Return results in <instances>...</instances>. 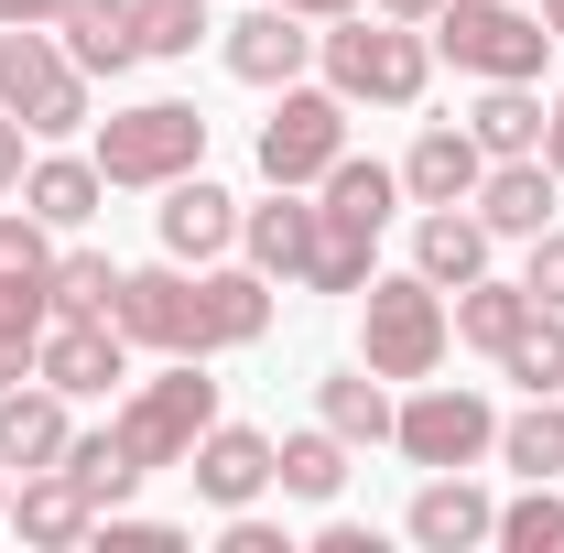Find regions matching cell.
<instances>
[{"instance_id":"6da1fadb","label":"cell","mask_w":564,"mask_h":553,"mask_svg":"<svg viewBox=\"0 0 564 553\" xmlns=\"http://www.w3.org/2000/svg\"><path fill=\"white\" fill-rule=\"evenodd\" d=\"M315 66L348 109H413L434 87V33L423 22H391V11H348L315 33Z\"/></svg>"},{"instance_id":"d4e9b609","label":"cell","mask_w":564,"mask_h":553,"mask_svg":"<svg viewBox=\"0 0 564 553\" xmlns=\"http://www.w3.org/2000/svg\"><path fill=\"white\" fill-rule=\"evenodd\" d=\"M467 131H478L489 163L543 152V87H532V76H489V87H478V109H467Z\"/></svg>"},{"instance_id":"277c9868","label":"cell","mask_w":564,"mask_h":553,"mask_svg":"<svg viewBox=\"0 0 564 553\" xmlns=\"http://www.w3.org/2000/svg\"><path fill=\"white\" fill-rule=\"evenodd\" d=\"M0 109L33 141L87 131V76H76L66 33H44V22H11V33H0Z\"/></svg>"},{"instance_id":"603a6c76","label":"cell","mask_w":564,"mask_h":553,"mask_svg":"<svg viewBox=\"0 0 564 553\" xmlns=\"http://www.w3.org/2000/svg\"><path fill=\"white\" fill-rule=\"evenodd\" d=\"M489 250H499V239L478 228V207H423V228H413V272L445 282V293L489 272Z\"/></svg>"},{"instance_id":"8992f818","label":"cell","mask_w":564,"mask_h":553,"mask_svg":"<svg viewBox=\"0 0 564 553\" xmlns=\"http://www.w3.org/2000/svg\"><path fill=\"white\" fill-rule=\"evenodd\" d=\"M217 423V380H207V358H163V380H141L131 402H120V445L141 456V478L152 467H185L196 456V434Z\"/></svg>"},{"instance_id":"8fae6325","label":"cell","mask_w":564,"mask_h":553,"mask_svg":"<svg viewBox=\"0 0 564 553\" xmlns=\"http://www.w3.org/2000/svg\"><path fill=\"white\" fill-rule=\"evenodd\" d=\"M152 228H163V261L207 272V261H228V250H239V196H228V185H207V163H196V174H174V185H163Z\"/></svg>"},{"instance_id":"ac0fdd59","label":"cell","mask_w":564,"mask_h":553,"mask_svg":"<svg viewBox=\"0 0 564 553\" xmlns=\"http://www.w3.org/2000/svg\"><path fill=\"white\" fill-rule=\"evenodd\" d=\"M196 337H207V358H228V347H261L272 337V272H196Z\"/></svg>"},{"instance_id":"7bdbcfd3","label":"cell","mask_w":564,"mask_h":553,"mask_svg":"<svg viewBox=\"0 0 564 553\" xmlns=\"http://www.w3.org/2000/svg\"><path fill=\"white\" fill-rule=\"evenodd\" d=\"M543 163L564 174V98H543Z\"/></svg>"},{"instance_id":"1f68e13d","label":"cell","mask_w":564,"mask_h":553,"mask_svg":"<svg viewBox=\"0 0 564 553\" xmlns=\"http://www.w3.org/2000/svg\"><path fill=\"white\" fill-rule=\"evenodd\" d=\"M44 304H55V315H109V304H120V261H109V250H55Z\"/></svg>"},{"instance_id":"30bf717a","label":"cell","mask_w":564,"mask_h":553,"mask_svg":"<svg viewBox=\"0 0 564 553\" xmlns=\"http://www.w3.org/2000/svg\"><path fill=\"white\" fill-rule=\"evenodd\" d=\"M217 55L239 87H293V76L315 66V33H304V11H282V0H250L239 22H217Z\"/></svg>"},{"instance_id":"d6986e66","label":"cell","mask_w":564,"mask_h":553,"mask_svg":"<svg viewBox=\"0 0 564 553\" xmlns=\"http://www.w3.org/2000/svg\"><path fill=\"white\" fill-rule=\"evenodd\" d=\"M11 532H22L33 553H76L87 532H98V499H87L66 467H33V478H22V499H11Z\"/></svg>"},{"instance_id":"9a60e30c","label":"cell","mask_w":564,"mask_h":553,"mask_svg":"<svg viewBox=\"0 0 564 553\" xmlns=\"http://www.w3.org/2000/svg\"><path fill=\"white\" fill-rule=\"evenodd\" d=\"M478 174H489V152H478L467 120H423L413 152H402V196H413V207H467Z\"/></svg>"},{"instance_id":"e575fe53","label":"cell","mask_w":564,"mask_h":553,"mask_svg":"<svg viewBox=\"0 0 564 553\" xmlns=\"http://www.w3.org/2000/svg\"><path fill=\"white\" fill-rule=\"evenodd\" d=\"M499 543H510V553H564V499H554V478H521V499L499 510Z\"/></svg>"},{"instance_id":"44dd1931","label":"cell","mask_w":564,"mask_h":553,"mask_svg":"<svg viewBox=\"0 0 564 553\" xmlns=\"http://www.w3.org/2000/svg\"><path fill=\"white\" fill-rule=\"evenodd\" d=\"M369 272H380V228L315 196V261H304V293H369Z\"/></svg>"},{"instance_id":"ee69618b","label":"cell","mask_w":564,"mask_h":553,"mask_svg":"<svg viewBox=\"0 0 564 553\" xmlns=\"http://www.w3.org/2000/svg\"><path fill=\"white\" fill-rule=\"evenodd\" d=\"M282 11H304V22H348V11H369V0H282Z\"/></svg>"},{"instance_id":"8d00e7d4","label":"cell","mask_w":564,"mask_h":553,"mask_svg":"<svg viewBox=\"0 0 564 553\" xmlns=\"http://www.w3.org/2000/svg\"><path fill=\"white\" fill-rule=\"evenodd\" d=\"M44 326H55V304H44V293H0V391H11V380H33Z\"/></svg>"},{"instance_id":"74e56055","label":"cell","mask_w":564,"mask_h":553,"mask_svg":"<svg viewBox=\"0 0 564 553\" xmlns=\"http://www.w3.org/2000/svg\"><path fill=\"white\" fill-rule=\"evenodd\" d=\"M87 543H109V553H185V532H174V521H120V510H98Z\"/></svg>"},{"instance_id":"ab89813d","label":"cell","mask_w":564,"mask_h":553,"mask_svg":"<svg viewBox=\"0 0 564 553\" xmlns=\"http://www.w3.org/2000/svg\"><path fill=\"white\" fill-rule=\"evenodd\" d=\"M228 553H293V543H282V521H261V499H250V510H228Z\"/></svg>"},{"instance_id":"7a4b0ae2","label":"cell","mask_w":564,"mask_h":553,"mask_svg":"<svg viewBox=\"0 0 564 553\" xmlns=\"http://www.w3.org/2000/svg\"><path fill=\"white\" fill-rule=\"evenodd\" d=\"M445 347H456L445 282H423V272H369V293H358V358H369L380 380H434V369H445Z\"/></svg>"},{"instance_id":"ffe728a7","label":"cell","mask_w":564,"mask_h":553,"mask_svg":"<svg viewBox=\"0 0 564 553\" xmlns=\"http://www.w3.org/2000/svg\"><path fill=\"white\" fill-rule=\"evenodd\" d=\"M66 391H55V380H33V391H22V380H11V391H0V467H22V478H33V467H66Z\"/></svg>"},{"instance_id":"7dc6e473","label":"cell","mask_w":564,"mask_h":553,"mask_svg":"<svg viewBox=\"0 0 564 553\" xmlns=\"http://www.w3.org/2000/svg\"><path fill=\"white\" fill-rule=\"evenodd\" d=\"M0 521H11V467H0Z\"/></svg>"},{"instance_id":"f1b7e54d","label":"cell","mask_w":564,"mask_h":553,"mask_svg":"<svg viewBox=\"0 0 564 553\" xmlns=\"http://www.w3.org/2000/svg\"><path fill=\"white\" fill-rule=\"evenodd\" d=\"M499 467H521V478H564V391H532L521 413L499 423Z\"/></svg>"},{"instance_id":"60d3db41","label":"cell","mask_w":564,"mask_h":553,"mask_svg":"<svg viewBox=\"0 0 564 553\" xmlns=\"http://www.w3.org/2000/svg\"><path fill=\"white\" fill-rule=\"evenodd\" d=\"M22 141H33V131L0 109V196H22V174H33V152H22Z\"/></svg>"},{"instance_id":"7402d4cb","label":"cell","mask_w":564,"mask_h":553,"mask_svg":"<svg viewBox=\"0 0 564 553\" xmlns=\"http://www.w3.org/2000/svg\"><path fill=\"white\" fill-rule=\"evenodd\" d=\"M22 207L44 217V228H87V217L109 207V174H98V152H44V163L22 174Z\"/></svg>"},{"instance_id":"52a82bcc","label":"cell","mask_w":564,"mask_h":553,"mask_svg":"<svg viewBox=\"0 0 564 553\" xmlns=\"http://www.w3.org/2000/svg\"><path fill=\"white\" fill-rule=\"evenodd\" d=\"M348 152V98L337 87H272V120H261V185H326V163Z\"/></svg>"},{"instance_id":"d6a6232c","label":"cell","mask_w":564,"mask_h":553,"mask_svg":"<svg viewBox=\"0 0 564 553\" xmlns=\"http://www.w3.org/2000/svg\"><path fill=\"white\" fill-rule=\"evenodd\" d=\"M66 478L87 488L98 510H120V499H131V488H141V456H131V445H120V434H66Z\"/></svg>"},{"instance_id":"7c38bea8","label":"cell","mask_w":564,"mask_h":553,"mask_svg":"<svg viewBox=\"0 0 564 553\" xmlns=\"http://www.w3.org/2000/svg\"><path fill=\"white\" fill-rule=\"evenodd\" d=\"M33 380H55L66 402H109V380H131V337H120L109 315H55Z\"/></svg>"},{"instance_id":"4fadbf2b","label":"cell","mask_w":564,"mask_h":553,"mask_svg":"<svg viewBox=\"0 0 564 553\" xmlns=\"http://www.w3.org/2000/svg\"><path fill=\"white\" fill-rule=\"evenodd\" d=\"M402 532H413L423 553H478V543H499V499L467 467H434V478L413 488V510H402Z\"/></svg>"},{"instance_id":"2e32d148","label":"cell","mask_w":564,"mask_h":553,"mask_svg":"<svg viewBox=\"0 0 564 553\" xmlns=\"http://www.w3.org/2000/svg\"><path fill=\"white\" fill-rule=\"evenodd\" d=\"M185 478H196L207 510H250V499L272 488V434H250V423H207L196 456H185Z\"/></svg>"},{"instance_id":"9c48e42d","label":"cell","mask_w":564,"mask_h":553,"mask_svg":"<svg viewBox=\"0 0 564 553\" xmlns=\"http://www.w3.org/2000/svg\"><path fill=\"white\" fill-rule=\"evenodd\" d=\"M109 326L152 358H207L196 337V272L185 261H152V272H120V304H109Z\"/></svg>"},{"instance_id":"b9f144b4","label":"cell","mask_w":564,"mask_h":553,"mask_svg":"<svg viewBox=\"0 0 564 553\" xmlns=\"http://www.w3.org/2000/svg\"><path fill=\"white\" fill-rule=\"evenodd\" d=\"M66 11H76V0H0V33H11V22H44V33H55Z\"/></svg>"},{"instance_id":"e0dca14e","label":"cell","mask_w":564,"mask_h":553,"mask_svg":"<svg viewBox=\"0 0 564 553\" xmlns=\"http://www.w3.org/2000/svg\"><path fill=\"white\" fill-rule=\"evenodd\" d=\"M239 261L272 282H304V261H315V196L304 185H272L261 207H239Z\"/></svg>"},{"instance_id":"ba28073f","label":"cell","mask_w":564,"mask_h":553,"mask_svg":"<svg viewBox=\"0 0 564 553\" xmlns=\"http://www.w3.org/2000/svg\"><path fill=\"white\" fill-rule=\"evenodd\" d=\"M391 445L413 467H478V456H499V413L467 380H413V402L391 413Z\"/></svg>"},{"instance_id":"484cf974","label":"cell","mask_w":564,"mask_h":553,"mask_svg":"<svg viewBox=\"0 0 564 553\" xmlns=\"http://www.w3.org/2000/svg\"><path fill=\"white\" fill-rule=\"evenodd\" d=\"M391 413H402V402H391V380H380L369 358H358V369H326V380H315V423H337L348 445H391Z\"/></svg>"},{"instance_id":"83f0119b","label":"cell","mask_w":564,"mask_h":553,"mask_svg":"<svg viewBox=\"0 0 564 553\" xmlns=\"http://www.w3.org/2000/svg\"><path fill=\"white\" fill-rule=\"evenodd\" d=\"M445 315H456V337L467 347H510L521 337V315H532V293H521V282H499V272H478V282H456V293H445Z\"/></svg>"},{"instance_id":"3957f363","label":"cell","mask_w":564,"mask_h":553,"mask_svg":"<svg viewBox=\"0 0 564 553\" xmlns=\"http://www.w3.org/2000/svg\"><path fill=\"white\" fill-rule=\"evenodd\" d=\"M196 163H207V109H185V98H141L120 120H98V174L120 196H163Z\"/></svg>"},{"instance_id":"d590c367","label":"cell","mask_w":564,"mask_h":553,"mask_svg":"<svg viewBox=\"0 0 564 553\" xmlns=\"http://www.w3.org/2000/svg\"><path fill=\"white\" fill-rule=\"evenodd\" d=\"M131 22H141V55H163V66H174V55H196V44L217 33L207 0H131Z\"/></svg>"},{"instance_id":"f35d334b","label":"cell","mask_w":564,"mask_h":553,"mask_svg":"<svg viewBox=\"0 0 564 553\" xmlns=\"http://www.w3.org/2000/svg\"><path fill=\"white\" fill-rule=\"evenodd\" d=\"M521 250H532V261H521V293L564 315V228H543V239H521Z\"/></svg>"},{"instance_id":"4dcf8cb0","label":"cell","mask_w":564,"mask_h":553,"mask_svg":"<svg viewBox=\"0 0 564 553\" xmlns=\"http://www.w3.org/2000/svg\"><path fill=\"white\" fill-rule=\"evenodd\" d=\"M499 380H521V391H564V315H554V304L521 315V337L499 347Z\"/></svg>"},{"instance_id":"f6af8a7d","label":"cell","mask_w":564,"mask_h":553,"mask_svg":"<svg viewBox=\"0 0 564 553\" xmlns=\"http://www.w3.org/2000/svg\"><path fill=\"white\" fill-rule=\"evenodd\" d=\"M369 11H391V22H434L445 0H369Z\"/></svg>"},{"instance_id":"bcb514c9","label":"cell","mask_w":564,"mask_h":553,"mask_svg":"<svg viewBox=\"0 0 564 553\" xmlns=\"http://www.w3.org/2000/svg\"><path fill=\"white\" fill-rule=\"evenodd\" d=\"M543 33H554V44H564V0H543Z\"/></svg>"},{"instance_id":"4316f807","label":"cell","mask_w":564,"mask_h":553,"mask_svg":"<svg viewBox=\"0 0 564 553\" xmlns=\"http://www.w3.org/2000/svg\"><path fill=\"white\" fill-rule=\"evenodd\" d=\"M348 434H337V423H304V434H282L272 445V488H293V499H315V510H326V499H337V488H348Z\"/></svg>"},{"instance_id":"f546056e","label":"cell","mask_w":564,"mask_h":553,"mask_svg":"<svg viewBox=\"0 0 564 553\" xmlns=\"http://www.w3.org/2000/svg\"><path fill=\"white\" fill-rule=\"evenodd\" d=\"M315 196L348 207V217H369V228H391V207H402V163H358V152H337Z\"/></svg>"},{"instance_id":"836d02e7","label":"cell","mask_w":564,"mask_h":553,"mask_svg":"<svg viewBox=\"0 0 564 553\" xmlns=\"http://www.w3.org/2000/svg\"><path fill=\"white\" fill-rule=\"evenodd\" d=\"M44 272H55V228L33 207H0V293H44Z\"/></svg>"},{"instance_id":"cb8c5ba5","label":"cell","mask_w":564,"mask_h":553,"mask_svg":"<svg viewBox=\"0 0 564 553\" xmlns=\"http://www.w3.org/2000/svg\"><path fill=\"white\" fill-rule=\"evenodd\" d=\"M55 33H66L76 76H131V66H141V22H131V0H76Z\"/></svg>"},{"instance_id":"5bb4252c","label":"cell","mask_w":564,"mask_h":553,"mask_svg":"<svg viewBox=\"0 0 564 553\" xmlns=\"http://www.w3.org/2000/svg\"><path fill=\"white\" fill-rule=\"evenodd\" d=\"M554 196H564L554 163H543V152H510V163L478 174V196H467V207H478L489 239H543V228H554Z\"/></svg>"},{"instance_id":"5b68a950","label":"cell","mask_w":564,"mask_h":553,"mask_svg":"<svg viewBox=\"0 0 564 553\" xmlns=\"http://www.w3.org/2000/svg\"><path fill=\"white\" fill-rule=\"evenodd\" d=\"M423 33H434L445 66L478 76V87H489V76H543V55H554L543 11H521V0H445Z\"/></svg>"}]
</instances>
